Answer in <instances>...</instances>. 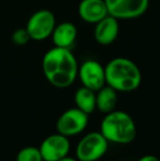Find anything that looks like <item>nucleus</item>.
<instances>
[{"label":"nucleus","instance_id":"nucleus-3","mask_svg":"<svg viewBox=\"0 0 160 161\" xmlns=\"http://www.w3.org/2000/svg\"><path fill=\"white\" fill-rule=\"evenodd\" d=\"M100 133L109 142L126 145L135 140L137 128L130 114L124 111L114 110L103 117Z\"/></svg>","mask_w":160,"mask_h":161},{"label":"nucleus","instance_id":"nucleus-13","mask_svg":"<svg viewBox=\"0 0 160 161\" xmlns=\"http://www.w3.org/2000/svg\"><path fill=\"white\" fill-rule=\"evenodd\" d=\"M118 93L116 90L105 85L103 88L96 92V106L103 114L112 112L115 110L118 104Z\"/></svg>","mask_w":160,"mask_h":161},{"label":"nucleus","instance_id":"nucleus-4","mask_svg":"<svg viewBox=\"0 0 160 161\" xmlns=\"http://www.w3.org/2000/svg\"><path fill=\"white\" fill-rule=\"evenodd\" d=\"M109 144L100 131H92L85 135L76 147L78 161H98L107 153Z\"/></svg>","mask_w":160,"mask_h":161},{"label":"nucleus","instance_id":"nucleus-6","mask_svg":"<svg viewBox=\"0 0 160 161\" xmlns=\"http://www.w3.org/2000/svg\"><path fill=\"white\" fill-rule=\"evenodd\" d=\"M110 15L120 20L141 17L149 7V0H104Z\"/></svg>","mask_w":160,"mask_h":161},{"label":"nucleus","instance_id":"nucleus-9","mask_svg":"<svg viewBox=\"0 0 160 161\" xmlns=\"http://www.w3.org/2000/svg\"><path fill=\"white\" fill-rule=\"evenodd\" d=\"M43 161H58L67 157L70 151L68 137L59 133L47 136L39 147Z\"/></svg>","mask_w":160,"mask_h":161},{"label":"nucleus","instance_id":"nucleus-2","mask_svg":"<svg viewBox=\"0 0 160 161\" xmlns=\"http://www.w3.org/2000/svg\"><path fill=\"white\" fill-rule=\"evenodd\" d=\"M105 82L118 92H132L141 83V72L133 60L116 57L104 66Z\"/></svg>","mask_w":160,"mask_h":161},{"label":"nucleus","instance_id":"nucleus-14","mask_svg":"<svg viewBox=\"0 0 160 161\" xmlns=\"http://www.w3.org/2000/svg\"><path fill=\"white\" fill-rule=\"evenodd\" d=\"M76 103V108L85 112L86 114H92L96 106V92L92 91L91 89H88L86 87H80L77 91L75 92L74 97Z\"/></svg>","mask_w":160,"mask_h":161},{"label":"nucleus","instance_id":"nucleus-7","mask_svg":"<svg viewBox=\"0 0 160 161\" xmlns=\"http://www.w3.org/2000/svg\"><path fill=\"white\" fill-rule=\"evenodd\" d=\"M88 117L89 115L86 114L77 108H71L66 110L56 122L57 133L71 137V136L79 135L86 129L88 125Z\"/></svg>","mask_w":160,"mask_h":161},{"label":"nucleus","instance_id":"nucleus-1","mask_svg":"<svg viewBox=\"0 0 160 161\" xmlns=\"http://www.w3.org/2000/svg\"><path fill=\"white\" fill-rule=\"evenodd\" d=\"M78 62L71 49L54 46L44 54L42 70L46 80L58 89L68 88L78 77Z\"/></svg>","mask_w":160,"mask_h":161},{"label":"nucleus","instance_id":"nucleus-5","mask_svg":"<svg viewBox=\"0 0 160 161\" xmlns=\"http://www.w3.org/2000/svg\"><path fill=\"white\" fill-rule=\"evenodd\" d=\"M56 26L55 14L48 9L37 10L29 18L25 29L33 41H44L51 37Z\"/></svg>","mask_w":160,"mask_h":161},{"label":"nucleus","instance_id":"nucleus-15","mask_svg":"<svg viewBox=\"0 0 160 161\" xmlns=\"http://www.w3.org/2000/svg\"><path fill=\"white\" fill-rule=\"evenodd\" d=\"M15 161H43L39 147L28 146L17 153Z\"/></svg>","mask_w":160,"mask_h":161},{"label":"nucleus","instance_id":"nucleus-10","mask_svg":"<svg viewBox=\"0 0 160 161\" xmlns=\"http://www.w3.org/2000/svg\"><path fill=\"white\" fill-rule=\"evenodd\" d=\"M78 15L86 23L97 24L109 15V12L104 0H81L78 4Z\"/></svg>","mask_w":160,"mask_h":161},{"label":"nucleus","instance_id":"nucleus-17","mask_svg":"<svg viewBox=\"0 0 160 161\" xmlns=\"http://www.w3.org/2000/svg\"><path fill=\"white\" fill-rule=\"evenodd\" d=\"M137 161H160V160L154 155H146V156H144V157L139 158Z\"/></svg>","mask_w":160,"mask_h":161},{"label":"nucleus","instance_id":"nucleus-12","mask_svg":"<svg viewBox=\"0 0 160 161\" xmlns=\"http://www.w3.org/2000/svg\"><path fill=\"white\" fill-rule=\"evenodd\" d=\"M77 36L78 31L76 25L71 22L66 21L56 24L51 37L54 46L71 49L73 45L76 43Z\"/></svg>","mask_w":160,"mask_h":161},{"label":"nucleus","instance_id":"nucleus-11","mask_svg":"<svg viewBox=\"0 0 160 161\" xmlns=\"http://www.w3.org/2000/svg\"><path fill=\"white\" fill-rule=\"evenodd\" d=\"M120 33L119 20L112 15H107L104 19L94 24V40L100 45H110L116 41Z\"/></svg>","mask_w":160,"mask_h":161},{"label":"nucleus","instance_id":"nucleus-8","mask_svg":"<svg viewBox=\"0 0 160 161\" xmlns=\"http://www.w3.org/2000/svg\"><path fill=\"white\" fill-rule=\"evenodd\" d=\"M83 87L97 92L103 88L105 82V69L99 62L88 59L78 67V77Z\"/></svg>","mask_w":160,"mask_h":161},{"label":"nucleus","instance_id":"nucleus-18","mask_svg":"<svg viewBox=\"0 0 160 161\" xmlns=\"http://www.w3.org/2000/svg\"><path fill=\"white\" fill-rule=\"evenodd\" d=\"M58 161H78V160L77 159H74V158L69 157V156H67V157L63 158V159H60V160H58Z\"/></svg>","mask_w":160,"mask_h":161},{"label":"nucleus","instance_id":"nucleus-16","mask_svg":"<svg viewBox=\"0 0 160 161\" xmlns=\"http://www.w3.org/2000/svg\"><path fill=\"white\" fill-rule=\"evenodd\" d=\"M11 40H12L13 44L17 45V46H24L25 44H28L29 41L31 40V37H30V35H29L26 29L21 28V29H17V30L12 33Z\"/></svg>","mask_w":160,"mask_h":161}]
</instances>
